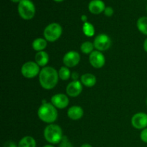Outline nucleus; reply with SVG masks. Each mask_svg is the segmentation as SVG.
Returning <instances> with one entry per match:
<instances>
[{
	"label": "nucleus",
	"mask_w": 147,
	"mask_h": 147,
	"mask_svg": "<svg viewBox=\"0 0 147 147\" xmlns=\"http://www.w3.org/2000/svg\"><path fill=\"white\" fill-rule=\"evenodd\" d=\"M59 78L63 80H67L70 77V71L69 68L66 66L61 67L58 72Z\"/></svg>",
	"instance_id": "4be33fe9"
},
{
	"label": "nucleus",
	"mask_w": 147,
	"mask_h": 147,
	"mask_svg": "<svg viewBox=\"0 0 147 147\" xmlns=\"http://www.w3.org/2000/svg\"><path fill=\"white\" fill-rule=\"evenodd\" d=\"M80 147H93L90 144H84L82 145Z\"/></svg>",
	"instance_id": "c756f323"
},
{
	"label": "nucleus",
	"mask_w": 147,
	"mask_h": 147,
	"mask_svg": "<svg viewBox=\"0 0 147 147\" xmlns=\"http://www.w3.org/2000/svg\"><path fill=\"white\" fill-rule=\"evenodd\" d=\"M10 1H11L14 3H20L21 0H10Z\"/></svg>",
	"instance_id": "7c9ffc66"
},
{
	"label": "nucleus",
	"mask_w": 147,
	"mask_h": 147,
	"mask_svg": "<svg viewBox=\"0 0 147 147\" xmlns=\"http://www.w3.org/2000/svg\"><path fill=\"white\" fill-rule=\"evenodd\" d=\"M37 115L45 123H53L57 118V111L52 103H44L39 108Z\"/></svg>",
	"instance_id": "f03ea898"
},
{
	"label": "nucleus",
	"mask_w": 147,
	"mask_h": 147,
	"mask_svg": "<svg viewBox=\"0 0 147 147\" xmlns=\"http://www.w3.org/2000/svg\"><path fill=\"white\" fill-rule=\"evenodd\" d=\"M43 147H55V146H53V145L51 144H47V145H45V146H44Z\"/></svg>",
	"instance_id": "2f4dec72"
},
{
	"label": "nucleus",
	"mask_w": 147,
	"mask_h": 147,
	"mask_svg": "<svg viewBox=\"0 0 147 147\" xmlns=\"http://www.w3.org/2000/svg\"><path fill=\"white\" fill-rule=\"evenodd\" d=\"M95 48L98 51L107 50L111 45V40L108 35L105 34H100L95 38L94 42Z\"/></svg>",
	"instance_id": "0eeeda50"
},
{
	"label": "nucleus",
	"mask_w": 147,
	"mask_h": 147,
	"mask_svg": "<svg viewBox=\"0 0 147 147\" xmlns=\"http://www.w3.org/2000/svg\"><path fill=\"white\" fill-rule=\"evenodd\" d=\"M89 62L90 65L95 68H100L105 65L106 59L103 53L96 50V51L92 52L90 54Z\"/></svg>",
	"instance_id": "6e6552de"
},
{
	"label": "nucleus",
	"mask_w": 147,
	"mask_h": 147,
	"mask_svg": "<svg viewBox=\"0 0 147 147\" xmlns=\"http://www.w3.org/2000/svg\"><path fill=\"white\" fill-rule=\"evenodd\" d=\"M146 11H147V6H146Z\"/></svg>",
	"instance_id": "f704fd0d"
},
{
	"label": "nucleus",
	"mask_w": 147,
	"mask_h": 147,
	"mask_svg": "<svg viewBox=\"0 0 147 147\" xmlns=\"http://www.w3.org/2000/svg\"><path fill=\"white\" fill-rule=\"evenodd\" d=\"M146 105H147V99H146Z\"/></svg>",
	"instance_id": "72a5a7b5"
},
{
	"label": "nucleus",
	"mask_w": 147,
	"mask_h": 147,
	"mask_svg": "<svg viewBox=\"0 0 147 147\" xmlns=\"http://www.w3.org/2000/svg\"><path fill=\"white\" fill-rule=\"evenodd\" d=\"M51 103L57 109H63L68 106L69 98L66 95L58 93V94L54 95L51 98Z\"/></svg>",
	"instance_id": "9b49d317"
},
{
	"label": "nucleus",
	"mask_w": 147,
	"mask_h": 147,
	"mask_svg": "<svg viewBox=\"0 0 147 147\" xmlns=\"http://www.w3.org/2000/svg\"><path fill=\"white\" fill-rule=\"evenodd\" d=\"M58 73L54 67H43L39 74V81L40 85L46 90H50L55 87L58 83Z\"/></svg>",
	"instance_id": "f257e3e1"
},
{
	"label": "nucleus",
	"mask_w": 147,
	"mask_h": 147,
	"mask_svg": "<svg viewBox=\"0 0 147 147\" xmlns=\"http://www.w3.org/2000/svg\"><path fill=\"white\" fill-rule=\"evenodd\" d=\"M105 3L102 0H92L88 4V9L93 14H99L104 11Z\"/></svg>",
	"instance_id": "ddd939ff"
},
{
	"label": "nucleus",
	"mask_w": 147,
	"mask_h": 147,
	"mask_svg": "<svg viewBox=\"0 0 147 147\" xmlns=\"http://www.w3.org/2000/svg\"><path fill=\"white\" fill-rule=\"evenodd\" d=\"M140 138L141 139H142V142H144V143L147 144V128L143 129L142 131L141 132Z\"/></svg>",
	"instance_id": "b1692460"
},
{
	"label": "nucleus",
	"mask_w": 147,
	"mask_h": 147,
	"mask_svg": "<svg viewBox=\"0 0 147 147\" xmlns=\"http://www.w3.org/2000/svg\"><path fill=\"white\" fill-rule=\"evenodd\" d=\"M47 42L45 39L37 38L32 42V48L37 52L43 51L47 47Z\"/></svg>",
	"instance_id": "f3484780"
},
{
	"label": "nucleus",
	"mask_w": 147,
	"mask_h": 147,
	"mask_svg": "<svg viewBox=\"0 0 147 147\" xmlns=\"http://www.w3.org/2000/svg\"><path fill=\"white\" fill-rule=\"evenodd\" d=\"M82 84L88 88H91L94 86L96 83V78L94 75L91 73H86L83 74L80 78Z\"/></svg>",
	"instance_id": "2eb2a0df"
},
{
	"label": "nucleus",
	"mask_w": 147,
	"mask_h": 147,
	"mask_svg": "<svg viewBox=\"0 0 147 147\" xmlns=\"http://www.w3.org/2000/svg\"><path fill=\"white\" fill-rule=\"evenodd\" d=\"M131 124L136 129H144L147 127V114L145 113H137L131 119Z\"/></svg>",
	"instance_id": "1a4fd4ad"
},
{
	"label": "nucleus",
	"mask_w": 147,
	"mask_h": 147,
	"mask_svg": "<svg viewBox=\"0 0 147 147\" xmlns=\"http://www.w3.org/2000/svg\"><path fill=\"white\" fill-rule=\"evenodd\" d=\"M71 77H72V78H73V80H78V78H79L78 73H76V72H73V73H72Z\"/></svg>",
	"instance_id": "bb28decb"
},
{
	"label": "nucleus",
	"mask_w": 147,
	"mask_h": 147,
	"mask_svg": "<svg viewBox=\"0 0 147 147\" xmlns=\"http://www.w3.org/2000/svg\"><path fill=\"white\" fill-rule=\"evenodd\" d=\"M113 12H114V10H113V9L111 7H106L104 10L105 15L107 16V17H111L113 14Z\"/></svg>",
	"instance_id": "393cba45"
},
{
	"label": "nucleus",
	"mask_w": 147,
	"mask_h": 147,
	"mask_svg": "<svg viewBox=\"0 0 147 147\" xmlns=\"http://www.w3.org/2000/svg\"><path fill=\"white\" fill-rule=\"evenodd\" d=\"M137 28L142 34L147 35V17H142L137 20Z\"/></svg>",
	"instance_id": "6ab92c4d"
},
{
	"label": "nucleus",
	"mask_w": 147,
	"mask_h": 147,
	"mask_svg": "<svg viewBox=\"0 0 147 147\" xmlns=\"http://www.w3.org/2000/svg\"><path fill=\"white\" fill-rule=\"evenodd\" d=\"M21 73L27 78H33L40 74V66L33 61L27 62L22 67Z\"/></svg>",
	"instance_id": "423d86ee"
},
{
	"label": "nucleus",
	"mask_w": 147,
	"mask_h": 147,
	"mask_svg": "<svg viewBox=\"0 0 147 147\" xmlns=\"http://www.w3.org/2000/svg\"><path fill=\"white\" fill-rule=\"evenodd\" d=\"M87 20H88V17L87 16L85 15V14H83L81 16V20L83 22H87Z\"/></svg>",
	"instance_id": "cd10ccee"
},
{
	"label": "nucleus",
	"mask_w": 147,
	"mask_h": 147,
	"mask_svg": "<svg viewBox=\"0 0 147 147\" xmlns=\"http://www.w3.org/2000/svg\"><path fill=\"white\" fill-rule=\"evenodd\" d=\"M63 32L62 27L58 23L53 22L48 24L44 30L45 39L48 42H55L58 40Z\"/></svg>",
	"instance_id": "39448f33"
},
{
	"label": "nucleus",
	"mask_w": 147,
	"mask_h": 147,
	"mask_svg": "<svg viewBox=\"0 0 147 147\" xmlns=\"http://www.w3.org/2000/svg\"><path fill=\"white\" fill-rule=\"evenodd\" d=\"M49 55L46 52H37L35 55V63L41 67H45L48 63Z\"/></svg>",
	"instance_id": "dca6fc26"
},
{
	"label": "nucleus",
	"mask_w": 147,
	"mask_h": 147,
	"mask_svg": "<svg viewBox=\"0 0 147 147\" xmlns=\"http://www.w3.org/2000/svg\"><path fill=\"white\" fill-rule=\"evenodd\" d=\"M63 130L56 124H50L44 130V137L47 142L52 144H57L60 143L63 138Z\"/></svg>",
	"instance_id": "7ed1b4c3"
},
{
	"label": "nucleus",
	"mask_w": 147,
	"mask_h": 147,
	"mask_svg": "<svg viewBox=\"0 0 147 147\" xmlns=\"http://www.w3.org/2000/svg\"><path fill=\"white\" fill-rule=\"evenodd\" d=\"M144 49L145 51L147 53V38L145 40L144 42Z\"/></svg>",
	"instance_id": "c85d7f7f"
},
{
	"label": "nucleus",
	"mask_w": 147,
	"mask_h": 147,
	"mask_svg": "<svg viewBox=\"0 0 147 147\" xmlns=\"http://www.w3.org/2000/svg\"><path fill=\"white\" fill-rule=\"evenodd\" d=\"M83 90L82 83L78 80H73L67 85L66 88V93L70 97H77Z\"/></svg>",
	"instance_id": "f8f14e48"
},
{
	"label": "nucleus",
	"mask_w": 147,
	"mask_h": 147,
	"mask_svg": "<svg viewBox=\"0 0 147 147\" xmlns=\"http://www.w3.org/2000/svg\"><path fill=\"white\" fill-rule=\"evenodd\" d=\"M18 147H36V142L32 136H24L19 142Z\"/></svg>",
	"instance_id": "a211bd4d"
},
{
	"label": "nucleus",
	"mask_w": 147,
	"mask_h": 147,
	"mask_svg": "<svg viewBox=\"0 0 147 147\" xmlns=\"http://www.w3.org/2000/svg\"><path fill=\"white\" fill-rule=\"evenodd\" d=\"M63 63L67 67H73L77 65L80 60V56L76 51H70L63 57Z\"/></svg>",
	"instance_id": "9d476101"
},
{
	"label": "nucleus",
	"mask_w": 147,
	"mask_h": 147,
	"mask_svg": "<svg viewBox=\"0 0 147 147\" xmlns=\"http://www.w3.org/2000/svg\"><path fill=\"white\" fill-rule=\"evenodd\" d=\"M3 147H18V146L13 142H7L4 144Z\"/></svg>",
	"instance_id": "a878e982"
},
{
	"label": "nucleus",
	"mask_w": 147,
	"mask_h": 147,
	"mask_svg": "<svg viewBox=\"0 0 147 147\" xmlns=\"http://www.w3.org/2000/svg\"><path fill=\"white\" fill-rule=\"evenodd\" d=\"M59 147H73V146L71 144V142L68 140L67 136H64L63 139H62V141L60 142Z\"/></svg>",
	"instance_id": "5701e85b"
},
{
	"label": "nucleus",
	"mask_w": 147,
	"mask_h": 147,
	"mask_svg": "<svg viewBox=\"0 0 147 147\" xmlns=\"http://www.w3.org/2000/svg\"><path fill=\"white\" fill-rule=\"evenodd\" d=\"M83 110L81 107L78 106H74L70 107L67 111V116L70 119L74 121L79 120L83 116Z\"/></svg>",
	"instance_id": "4468645a"
},
{
	"label": "nucleus",
	"mask_w": 147,
	"mask_h": 147,
	"mask_svg": "<svg viewBox=\"0 0 147 147\" xmlns=\"http://www.w3.org/2000/svg\"><path fill=\"white\" fill-rule=\"evenodd\" d=\"M83 32L87 37H92L95 34V28L92 24L89 22H85L83 25Z\"/></svg>",
	"instance_id": "aec40b11"
},
{
	"label": "nucleus",
	"mask_w": 147,
	"mask_h": 147,
	"mask_svg": "<svg viewBox=\"0 0 147 147\" xmlns=\"http://www.w3.org/2000/svg\"><path fill=\"white\" fill-rule=\"evenodd\" d=\"M94 45L93 43L90 42L89 41H86L83 42L80 46V50L84 54H90L92 52H93L94 48Z\"/></svg>",
	"instance_id": "412c9836"
},
{
	"label": "nucleus",
	"mask_w": 147,
	"mask_h": 147,
	"mask_svg": "<svg viewBox=\"0 0 147 147\" xmlns=\"http://www.w3.org/2000/svg\"><path fill=\"white\" fill-rule=\"evenodd\" d=\"M17 9L19 14L23 20H30L34 17L35 6L31 0H21Z\"/></svg>",
	"instance_id": "20e7f679"
},
{
	"label": "nucleus",
	"mask_w": 147,
	"mask_h": 147,
	"mask_svg": "<svg viewBox=\"0 0 147 147\" xmlns=\"http://www.w3.org/2000/svg\"><path fill=\"white\" fill-rule=\"evenodd\" d=\"M55 1H56V2H61V1H63L64 0H54Z\"/></svg>",
	"instance_id": "473e14b6"
}]
</instances>
